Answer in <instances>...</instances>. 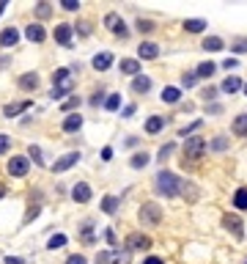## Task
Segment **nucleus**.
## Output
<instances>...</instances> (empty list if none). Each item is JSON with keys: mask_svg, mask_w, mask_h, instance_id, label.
<instances>
[{"mask_svg": "<svg viewBox=\"0 0 247 264\" xmlns=\"http://www.w3.org/2000/svg\"><path fill=\"white\" fill-rule=\"evenodd\" d=\"M217 72V63H211V61H206V63H201V66H198V77H211V74Z\"/></svg>", "mask_w": 247, "mask_h": 264, "instance_id": "cd10ccee", "label": "nucleus"}, {"mask_svg": "<svg viewBox=\"0 0 247 264\" xmlns=\"http://www.w3.org/2000/svg\"><path fill=\"white\" fill-rule=\"evenodd\" d=\"M233 135H239V138H244L247 135V113L236 116V121H233Z\"/></svg>", "mask_w": 247, "mask_h": 264, "instance_id": "a878e982", "label": "nucleus"}, {"mask_svg": "<svg viewBox=\"0 0 247 264\" xmlns=\"http://www.w3.org/2000/svg\"><path fill=\"white\" fill-rule=\"evenodd\" d=\"M66 245V234H55V237H50V242H47V248L50 250H58Z\"/></svg>", "mask_w": 247, "mask_h": 264, "instance_id": "7c9ffc66", "label": "nucleus"}, {"mask_svg": "<svg viewBox=\"0 0 247 264\" xmlns=\"http://www.w3.org/2000/svg\"><path fill=\"white\" fill-rule=\"evenodd\" d=\"M239 88H242V80H239V77H233V74H231V77H225V80H222V91H225V94H236Z\"/></svg>", "mask_w": 247, "mask_h": 264, "instance_id": "5701e85b", "label": "nucleus"}, {"mask_svg": "<svg viewBox=\"0 0 247 264\" xmlns=\"http://www.w3.org/2000/svg\"><path fill=\"white\" fill-rule=\"evenodd\" d=\"M104 25H107L110 31L115 33V36H121V39H127V36H129V28L124 25V20H121L118 14H115V11H110V14L104 17Z\"/></svg>", "mask_w": 247, "mask_h": 264, "instance_id": "39448f33", "label": "nucleus"}, {"mask_svg": "<svg viewBox=\"0 0 247 264\" xmlns=\"http://www.w3.org/2000/svg\"><path fill=\"white\" fill-rule=\"evenodd\" d=\"M195 83H198V74L195 72H184V74H181V85H184V88H192Z\"/></svg>", "mask_w": 247, "mask_h": 264, "instance_id": "72a5a7b5", "label": "nucleus"}, {"mask_svg": "<svg viewBox=\"0 0 247 264\" xmlns=\"http://www.w3.org/2000/svg\"><path fill=\"white\" fill-rule=\"evenodd\" d=\"M184 28H187L190 33H201L203 28H206V20H187V22H184Z\"/></svg>", "mask_w": 247, "mask_h": 264, "instance_id": "c85d7f7f", "label": "nucleus"}, {"mask_svg": "<svg viewBox=\"0 0 247 264\" xmlns=\"http://www.w3.org/2000/svg\"><path fill=\"white\" fill-rule=\"evenodd\" d=\"M102 212L104 215H115L118 212V198L115 196H104L102 198Z\"/></svg>", "mask_w": 247, "mask_h": 264, "instance_id": "412c9836", "label": "nucleus"}, {"mask_svg": "<svg viewBox=\"0 0 247 264\" xmlns=\"http://www.w3.org/2000/svg\"><path fill=\"white\" fill-rule=\"evenodd\" d=\"M225 146H228V138H225V135H217V138L211 140V149H214V151H222Z\"/></svg>", "mask_w": 247, "mask_h": 264, "instance_id": "f704fd0d", "label": "nucleus"}, {"mask_svg": "<svg viewBox=\"0 0 247 264\" xmlns=\"http://www.w3.org/2000/svg\"><path fill=\"white\" fill-rule=\"evenodd\" d=\"M6 264H25V259H17V256H6Z\"/></svg>", "mask_w": 247, "mask_h": 264, "instance_id": "09e8293b", "label": "nucleus"}, {"mask_svg": "<svg viewBox=\"0 0 247 264\" xmlns=\"http://www.w3.org/2000/svg\"><path fill=\"white\" fill-rule=\"evenodd\" d=\"M170 154H173V143H165L160 149V160H165V157H170Z\"/></svg>", "mask_w": 247, "mask_h": 264, "instance_id": "58836bf2", "label": "nucleus"}, {"mask_svg": "<svg viewBox=\"0 0 247 264\" xmlns=\"http://www.w3.org/2000/svg\"><path fill=\"white\" fill-rule=\"evenodd\" d=\"M151 88V77H146V74H138V77L132 80V91L135 94H146Z\"/></svg>", "mask_w": 247, "mask_h": 264, "instance_id": "a211bd4d", "label": "nucleus"}, {"mask_svg": "<svg viewBox=\"0 0 247 264\" xmlns=\"http://www.w3.org/2000/svg\"><path fill=\"white\" fill-rule=\"evenodd\" d=\"M77 105H80V99L72 97V99H66V102H63V110H72V108H77Z\"/></svg>", "mask_w": 247, "mask_h": 264, "instance_id": "79ce46f5", "label": "nucleus"}, {"mask_svg": "<svg viewBox=\"0 0 247 264\" xmlns=\"http://www.w3.org/2000/svg\"><path fill=\"white\" fill-rule=\"evenodd\" d=\"M138 215H140L143 226H160V220H162V209H160V204H154V201H146Z\"/></svg>", "mask_w": 247, "mask_h": 264, "instance_id": "7ed1b4c3", "label": "nucleus"}, {"mask_svg": "<svg viewBox=\"0 0 247 264\" xmlns=\"http://www.w3.org/2000/svg\"><path fill=\"white\" fill-rule=\"evenodd\" d=\"M20 88H22V91H36V88H39V74L36 72H25L20 77Z\"/></svg>", "mask_w": 247, "mask_h": 264, "instance_id": "4468645a", "label": "nucleus"}, {"mask_svg": "<svg viewBox=\"0 0 247 264\" xmlns=\"http://www.w3.org/2000/svg\"><path fill=\"white\" fill-rule=\"evenodd\" d=\"M72 198L77 204H88V201H91V187H88L85 182H77V185L72 187Z\"/></svg>", "mask_w": 247, "mask_h": 264, "instance_id": "9d476101", "label": "nucleus"}, {"mask_svg": "<svg viewBox=\"0 0 247 264\" xmlns=\"http://www.w3.org/2000/svg\"><path fill=\"white\" fill-rule=\"evenodd\" d=\"M233 207L242 209V212L247 209V187H239V190L233 193Z\"/></svg>", "mask_w": 247, "mask_h": 264, "instance_id": "b1692460", "label": "nucleus"}, {"mask_svg": "<svg viewBox=\"0 0 247 264\" xmlns=\"http://www.w3.org/2000/svg\"><path fill=\"white\" fill-rule=\"evenodd\" d=\"M222 226H225V228H228V231H231L236 239H242V237H244V228H242L244 223L239 220L236 215H225V218H222Z\"/></svg>", "mask_w": 247, "mask_h": 264, "instance_id": "6e6552de", "label": "nucleus"}, {"mask_svg": "<svg viewBox=\"0 0 247 264\" xmlns=\"http://www.w3.org/2000/svg\"><path fill=\"white\" fill-rule=\"evenodd\" d=\"M244 97H247V85H244Z\"/></svg>", "mask_w": 247, "mask_h": 264, "instance_id": "5fc2aeb1", "label": "nucleus"}, {"mask_svg": "<svg viewBox=\"0 0 247 264\" xmlns=\"http://www.w3.org/2000/svg\"><path fill=\"white\" fill-rule=\"evenodd\" d=\"M143 264H165V261L160 259V256H149V259H146Z\"/></svg>", "mask_w": 247, "mask_h": 264, "instance_id": "8fccbe9b", "label": "nucleus"}, {"mask_svg": "<svg viewBox=\"0 0 247 264\" xmlns=\"http://www.w3.org/2000/svg\"><path fill=\"white\" fill-rule=\"evenodd\" d=\"M28 108H31V102H28V99H25V102H14V105H6V108H3V116H6V119H14L17 113H22V110H28Z\"/></svg>", "mask_w": 247, "mask_h": 264, "instance_id": "f3484780", "label": "nucleus"}, {"mask_svg": "<svg viewBox=\"0 0 247 264\" xmlns=\"http://www.w3.org/2000/svg\"><path fill=\"white\" fill-rule=\"evenodd\" d=\"M124 245H127V250H149L151 248V237H146V234H140V231H132Z\"/></svg>", "mask_w": 247, "mask_h": 264, "instance_id": "20e7f679", "label": "nucleus"}, {"mask_svg": "<svg viewBox=\"0 0 247 264\" xmlns=\"http://www.w3.org/2000/svg\"><path fill=\"white\" fill-rule=\"evenodd\" d=\"M244 264H247V261H244Z\"/></svg>", "mask_w": 247, "mask_h": 264, "instance_id": "6e6d98bb", "label": "nucleus"}, {"mask_svg": "<svg viewBox=\"0 0 247 264\" xmlns=\"http://www.w3.org/2000/svg\"><path fill=\"white\" fill-rule=\"evenodd\" d=\"M206 140L203 138H198V135H190V138L184 140V162L190 160V162H198L203 157V151H206Z\"/></svg>", "mask_w": 247, "mask_h": 264, "instance_id": "f03ea898", "label": "nucleus"}, {"mask_svg": "<svg viewBox=\"0 0 247 264\" xmlns=\"http://www.w3.org/2000/svg\"><path fill=\"white\" fill-rule=\"evenodd\" d=\"M31 171V160L28 157H11L9 160V173L11 176H25Z\"/></svg>", "mask_w": 247, "mask_h": 264, "instance_id": "0eeeda50", "label": "nucleus"}, {"mask_svg": "<svg viewBox=\"0 0 247 264\" xmlns=\"http://www.w3.org/2000/svg\"><path fill=\"white\" fill-rule=\"evenodd\" d=\"M9 143H11V138H9V135H0V154H6Z\"/></svg>", "mask_w": 247, "mask_h": 264, "instance_id": "a19ab883", "label": "nucleus"}, {"mask_svg": "<svg viewBox=\"0 0 247 264\" xmlns=\"http://www.w3.org/2000/svg\"><path fill=\"white\" fill-rule=\"evenodd\" d=\"M3 196H6V187H3V185H0V198H3Z\"/></svg>", "mask_w": 247, "mask_h": 264, "instance_id": "864d4df0", "label": "nucleus"}, {"mask_svg": "<svg viewBox=\"0 0 247 264\" xmlns=\"http://www.w3.org/2000/svg\"><path fill=\"white\" fill-rule=\"evenodd\" d=\"M91 63H93V69L104 72V69H110V66H113V55H110V52H96Z\"/></svg>", "mask_w": 247, "mask_h": 264, "instance_id": "ddd939ff", "label": "nucleus"}, {"mask_svg": "<svg viewBox=\"0 0 247 264\" xmlns=\"http://www.w3.org/2000/svg\"><path fill=\"white\" fill-rule=\"evenodd\" d=\"M6 6H9V3H3V0H0V14H3V11H6Z\"/></svg>", "mask_w": 247, "mask_h": 264, "instance_id": "603ef678", "label": "nucleus"}, {"mask_svg": "<svg viewBox=\"0 0 247 264\" xmlns=\"http://www.w3.org/2000/svg\"><path fill=\"white\" fill-rule=\"evenodd\" d=\"M72 25H66V22H61V25L55 28V42L63 44V47H72Z\"/></svg>", "mask_w": 247, "mask_h": 264, "instance_id": "1a4fd4ad", "label": "nucleus"}, {"mask_svg": "<svg viewBox=\"0 0 247 264\" xmlns=\"http://www.w3.org/2000/svg\"><path fill=\"white\" fill-rule=\"evenodd\" d=\"M25 36L31 39V42L41 44V42H44V39H47V31H44V28L39 25V22H33V25H28V28H25Z\"/></svg>", "mask_w": 247, "mask_h": 264, "instance_id": "f8f14e48", "label": "nucleus"}, {"mask_svg": "<svg viewBox=\"0 0 247 264\" xmlns=\"http://www.w3.org/2000/svg\"><path fill=\"white\" fill-rule=\"evenodd\" d=\"M104 108H107L110 113H113V110H118L121 108V97H118V94H110V97L104 99Z\"/></svg>", "mask_w": 247, "mask_h": 264, "instance_id": "2f4dec72", "label": "nucleus"}, {"mask_svg": "<svg viewBox=\"0 0 247 264\" xmlns=\"http://www.w3.org/2000/svg\"><path fill=\"white\" fill-rule=\"evenodd\" d=\"M31 157L36 162H41V149H39V146H31Z\"/></svg>", "mask_w": 247, "mask_h": 264, "instance_id": "c03bdc74", "label": "nucleus"}, {"mask_svg": "<svg viewBox=\"0 0 247 264\" xmlns=\"http://www.w3.org/2000/svg\"><path fill=\"white\" fill-rule=\"evenodd\" d=\"M121 72H124V74H132V77H138V74H140V63L135 61V58H124V61H121Z\"/></svg>", "mask_w": 247, "mask_h": 264, "instance_id": "6ab92c4d", "label": "nucleus"}, {"mask_svg": "<svg viewBox=\"0 0 247 264\" xmlns=\"http://www.w3.org/2000/svg\"><path fill=\"white\" fill-rule=\"evenodd\" d=\"M132 113H135V105H127L124 108V119H132Z\"/></svg>", "mask_w": 247, "mask_h": 264, "instance_id": "de8ad7c7", "label": "nucleus"}, {"mask_svg": "<svg viewBox=\"0 0 247 264\" xmlns=\"http://www.w3.org/2000/svg\"><path fill=\"white\" fill-rule=\"evenodd\" d=\"M102 160H113V149H110V146H104L102 149Z\"/></svg>", "mask_w": 247, "mask_h": 264, "instance_id": "49530a36", "label": "nucleus"}, {"mask_svg": "<svg viewBox=\"0 0 247 264\" xmlns=\"http://www.w3.org/2000/svg\"><path fill=\"white\" fill-rule=\"evenodd\" d=\"M222 66H225V69H233V66H236V58H228V61L222 63Z\"/></svg>", "mask_w": 247, "mask_h": 264, "instance_id": "3c124183", "label": "nucleus"}, {"mask_svg": "<svg viewBox=\"0 0 247 264\" xmlns=\"http://www.w3.org/2000/svg\"><path fill=\"white\" fill-rule=\"evenodd\" d=\"M154 190L160 193V196H165V198H173L176 193L181 190V179L173 171H160L157 179H154Z\"/></svg>", "mask_w": 247, "mask_h": 264, "instance_id": "f257e3e1", "label": "nucleus"}, {"mask_svg": "<svg viewBox=\"0 0 247 264\" xmlns=\"http://www.w3.org/2000/svg\"><path fill=\"white\" fill-rule=\"evenodd\" d=\"M138 55H140V58H146V61H154V58L160 55V47H157L154 42H140Z\"/></svg>", "mask_w": 247, "mask_h": 264, "instance_id": "9b49d317", "label": "nucleus"}, {"mask_svg": "<svg viewBox=\"0 0 247 264\" xmlns=\"http://www.w3.org/2000/svg\"><path fill=\"white\" fill-rule=\"evenodd\" d=\"M80 127H82V116L80 113H72V116L63 119V132H77Z\"/></svg>", "mask_w": 247, "mask_h": 264, "instance_id": "dca6fc26", "label": "nucleus"}, {"mask_svg": "<svg viewBox=\"0 0 247 264\" xmlns=\"http://www.w3.org/2000/svg\"><path fill=\"white\" fill-rule=\"evenodd\" d=\"M69 69H58L55 74H52V85H61V83H69Z\"/></svg>", "mask_w": 247, "mask_h": 264, "instance_id": "473e14b6", "label": "nucleus"}, {"mask_svg": "<svg viewBox=\"0 0 247 264\" xmlns=\"http://www.w3.org/2000/svg\"><path fill=\"white\" fill-rule=\"evenodd\" d=\"M233 50H236V52H247V39H236V42H233Z\"/></svg>", "mask_w": 247, "mask_h": 264, "instance_id": "ea45409f", "label": "nucleus"}, {"mask_svg": "<svg viewBox=\"0 0 247 264\" xmlns=\"http://www.w3.org/2000/svg\"><path fill=\"white\" fill-rule=\"evenodd\" d=\"M36 14L41 17V20H47V17H50V14H52V9H50V3H39V6H36Z\"/></svg>", "mask_w": 247, "mask_h": 264, "instance_id": "e433bc0d", "label": "nucleus"}, {"mask_svg": "<svg viewBox=\"0 0 247 264\" xmlns=\"http://www.w3.org/2000/svg\"><path fill=\"white\" fill-rule=\"evenodd\" d=\"M80 160H82L80 151H69V154H63L61 160H58L55 165H52V173H63V171H69V168H74Z\"/></svg>", "mask_w": 247, "mask_h": 264, "instance_id": "423d86ee", "label": "nucleus"}, {"mask_svg": "<svg viewBox=\"0 0 247 264\" xmlns=\"http://www.w3.org/2000/svg\"><path fill=\"white\" fill-rule=\"evenodd\" d=\"M165 127V116H151L149 121H146V132L149 135H157Z\"/></svg>", "mask_w": 247, "mask_h": 264, "instance_id": "aec40b11", "label": "nucleus"}, {"mask_svg": "<svg viewBox=\"0 0 247 264\" xmlns=\"http://www.w3.org/2000/svg\"><path fill=\"white\" fill-rule=\"evenodd\" d=\"M225 47V42H222L220 36H206L203 39V50H209V52H217V50H222Z\"/></svg>", "mask_w": 247, "mask_h": 264, "instance_id": "4be33fe9", "label": "nucleus"}, {"mask_svg": "<svg viewBox=\"0 0 247 264\" xmlns=\"http://www.w3.org/2000/svg\"><path fill=\"white\" fill-rule=\"evenodd\" d=\"M149 160H151V157L146 154V151H140V154L132 157V162H129V165H132V168H146V165H149Z\"/></svg>", "mask_w": 247, "mask_h": 264, "instance_id": "c756f323", "label": "nucleus"}, {"mask_svg": "<svg viewBox=\"0 0 247 264\" xmlns=\"http://www.w3.org/2000/svg\"><path fill=\"white\" fill-rule=\"evenodd\" d=\"M179 99H181V91H179L176 85H168V88L162 91V102H170V105H173V102H179Z\"/></svg>", "mask_w": 247, "mask_h": 264, "instance_id": "393cba45", "label": "nucleus"}, {"mask_svg": "<svg viewBox=\"0 0 247 264\" xmlns=\"http://www.w3.org/2000/svg\"><path fill=\"white\" fill-rule=\"evenodd\" d=\"M72 88H74L72 80H69V83H61V85H52V99H61V97H66V94H72Z\"/></svg>", "mask_w": 247, "mask_h": 264, "instance_id": "bb28decb", "label": "nucleus"}, {"mask_svg": "<svg viewBox=\"0 0 247 264\" xmlns=\"http://www.w3.org/2000/svg\"><path fill=\"white\" fill-rule=\"evenodd\" d=\"M217 97V88H206V91H203V99H206V102H209V99H214Z\"/></svg>", "mask_w": 247, "mask_h": 264, "instance_id": "a18cd8bd", "label": "nucleus"}, {"mask_svg": "<svg viewBox=\"0 0 247 264\" xmlns=\"http://www.w3.org/2000/svg\"><path fill=\"white\" fill-rule=\"evenodd\" d=\"M61 9H66V11H77V9H80V3H77V0H61Z\"/></svg>", "mask_w": 247, "mask_h": 264, "instance_id": "4c0bfd02", "label": "nucleus"}, {"mask_svg": "<svg viewBox=\"0 0 247 264\" xmlns=\"http://www.w3.org/2000/svg\"><path fill=\"white\" fill-rule=\"evenodd\" d=\"M138 31H140V33H151V31H154V22L140 17V20H138Z\"/></svg>", "mask_w": 247, "mask_h": 264, "instance_id": "c9c22d12", "label": "nucleus"}, {"mask_svg": "<svg viewBox=\"0 0 247 264\" xmlns=\"http://www.w3.org/2000/svg\"><path fill=\"white\" fill-rule=\"evenodd\" d=\"M17 42H20V31H17V28H6V31L0 33V44L3 47H14Z\"/></svg>", "mask_w": 247, "mask_h": 264, "instance_id": "2eb2a0df", "label": "nucleus"}, {"mask_svg": "<svg viewBox=\"0 0 247 264\" xmlns=\"http://www.w3.org/2000/svg\"><path fill=\"white\" fill-rule=\"evenodd\" d=\"M66 264H88V261H85V256H80V253H77V256H69Z\"/></svg>", "mask_w": 247, "mask_h": 264, "instance_id": "37998d69", "label": "nucleus"}]
</instances>
